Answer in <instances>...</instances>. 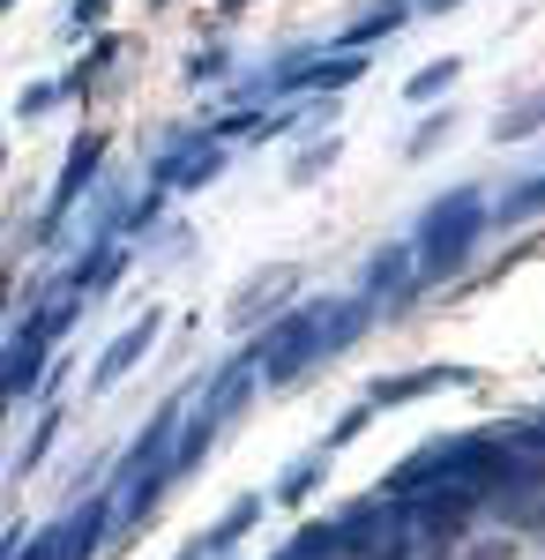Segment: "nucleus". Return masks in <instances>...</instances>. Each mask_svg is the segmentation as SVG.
Here are the masks:
<instances>
[{"label": "nucleus", "mask_w": 545, "mask_h": 560, "mask_svg": "<svg viewBox=\"0 0 545 560\" xmlns=\"http://www.w3.org/2000/svg\"><path fill=\"white\" fill-rule=\"evenodd\" d=\"M478 232H486V202H478V187H456V195H441V202L419 217V261L433 277H449V269H463V255L478 247Z\"/></svg>", "instance_id": "1"}, {"label": "nucleus", "mask_w": 545, "mask_h": 560, "mask_svg": "<svg viewBox=\"0 0 545 560\" xmlns=\"http://www.w3.org/2000/svg\"><path fill=\"white\" fill-rule=\"evenodd\" d=\"M322 314H329V306H292V314L262 337V351H254V359H262V382H299V374L322 359Z\"/></svg>", "instance_id": "2"}, {"label": "nucleus", "mask_w": 545, "mask_h": 560, "mask_svg": "<svg viewBox=\"0 0 545 560\" xmlns=\"http://www.w3.org/2000/svg\"><path fill=\"white\" fill-rule=\"evenodd\" d=\"M292 292H299V269H292V261H277L269 277H247V284H240V300H232V329H254L269 306L292 300Z\"/></svg>", "instance_id": "3"}, {"label": "nucleus", "mask_w": 545, "mask_h": 560, "mask_svg": "<svg viewBox=\"0 0 545 560\" xmlns=\"http://www.w3.org/2000/svg\"><path fill=\"white\" fill-rule=\"evenodd\" d=\"M158 329H165V322H158V314H142V322H135V329H120V337H113V345H105V359H97V374H90V388H113L127 374V366H135V359H142V351L158 345Z\"/></svg>", "instance_id": "4"}, {"label": "nucleus", "mask_w": 545, "mask_h": 560, "mask_svg": "<svg viewBox=\"0 0 545 560\" xmlns=\"http://www.w3.org/2000/svg\"><path fill=\"white\" fill-rule=\"evenodd\" d=\"M441 382H471L463 366H419V374H404V382H374V396L367 404H411V396H426V388H441Z\"/></svg>", "instance_id": "5"}, {"label": "nucleus", "mask_w": 545, "mask_h": 560, "mask_svg": "<svg viewBox=\"0 0 545 560\" xmlns=\"http://www.w3.org/2000/svg\"><path fill=\"white\" fill-rule=\"evenodd\" d=\"M404 277H411V247H381V255L367 261V300H396Z\"/></svg>", "instance_id": "6"}, {"label": "nucleus", "mask_w": 545, "mask_h": 560, "mask_svg": "<svg viewBox=\"0 0 545 560\" xmlns=\"http://www.w3.org/2000/svg\"><path fill=\"white\" fill-rule=\"evenodd\" d=\"M367 314H374V306H367V292H359V300H344V306H329V322H322V359L351 345V337L367 329Z\"/></svg>", "instance_id": "7"}, {"label": "nucleus", "mask_w": 545, "mask_h": 560, "mask_svg": "<svg viewBox=\"0 0 545 560\" xmlns=\"http://www.w3.org/2000/svg\"><path fill=\"white\" fill-rule=\"evenodd\" d=\"M97 530H105V501H90V509H76V516H68V530H60V546H68V560H90V546H97Z\"/></svg>", "instance_id": "8"}, {"label": "nucleus", "mask_w": 545, "mask_h": 560, "mask_svg": "<svg viewBox=\"0 0 545 560\" xmlns=\"http://www.w3.org/2000/svg\"><path fill=\"white\" fill-rule=\"evenodd\" d=\"M38 351H45V329L15 337V351H8V388H15V396H23V388H38Z\"/></svg>", "instance_id": "9"}, {"label": "nucleus", "mask_w": 545, "mask_h": 560, "mask_svg": "<svg viewBox=\"0 0 545 560\" xmlns=\"http://www.w3.org/2000/svg\"><path fill=\"white\" fill-rule=\"evenodd\" d=\"M456 75H463V60H426L419 75L404 83V97H411V105H426V97H441V90L456 83Z\"/></svg>", "instance_id": "10"}, {"label": "nucleus", "mask_w": 545, "mask_h": 560, "mask_svg": "<svg viewBox=\"0 0 545 560\" xmlns=\"http://www.w3.org/2000/svg\"><path fill=\"white\" fill-rule=\"evenodd\" d=\"M538 128H545V90L523 97L515 113H501V142H523V135H538Z\"/></svg>", "instance_id": "11"}, {"label": "nucleus", "mask_w": 545, "mask_h": 560, "mask_svg": "<svg viewBox=\"0 0 545 560\" xmlns=\"http://www.w3.org/2000/svg\"><path fill=\"white\" fill-rule=\"evenodd\" d=\"M90 165H97V142H83V150L68 158V173H60V195H53V217H60V210H68V202H76V187H83V179H90Z\"/></svg>", "instance_id": "12"}, {"label": "nucleus", "mask_w": 545, "mask_h": 560, "mask_svg": "<svg viewBox=\"0 0 545 560\" xmlns=\"http://www.w3.org/2000/svg\"><path fill=\"white\" fill-rule=\"evenodd\" d=\"M538 210H545V173H531V179H523V187L501 202V224H515V217H538Z\"/></svg>", "instance_id": "13"}, {"label": "nucleus", "mask_w": 545, "mask_h": 560, "mask_svg": "<svg viewBox=\"0 0 545 560\" xmlns=\"http://www.w3.org/2000/svg\"><path fill=\"white\" fill-rule=\"evenodd\" d=\"M396 23H404V0H381L374 15H367V23H359V31H351V45H367V38H389V31H396Z\"/></svg>", "instance_id": "14"}, {"label": "nucleus", "mask_w": 545, "mask_h": 560, "mask_svg": "<svg viewBox=\"0 0 545 560\" xmlns=\"http://www.w3.org/2000/svg\"><path fill=\"white\" fill-rule=\"evenodd\" d=\"M322 464H329V448H314V456H299V464H292V471H285V478H277V501H299V486H306V478H314V471H322Z\"/></svg>", "instance_id": "15"}, {"label": "nucleus", "mask_w": 545, "mask_h": 560, "mask_svg": "<svg viewBox=\"0 0 545 560\" xmlns=\"http://www.w3.org/2000/svg\"><path fill=\"white\" fill-rule=\"evenodd\" d=\"M254 516H262V493H247V501H240V509H232V516L217 523V530H210V546H232V538H240V530H247Z\"/></svg>", "instance_id": "16"}, {"label": "nucleus", "mask_w": 545, "mask_h": 560, "mask_svg": "<svg viewBox=\"0 0 545 560\" xmlns=\"http://www.w3.org/2000/svg\"><path fill=\"white\" fill-rule=\"evenodd\" d=\"M351 75H359V68H351V60H322V68H314V75H299V83H322V90H344V83H351Z\"/></svg>", "instance_id": "17"}, {"label": "nucleus", "mask_w": 545, "mask_h": 560, "mask_svg": "<svg viewBox=\"0 0 545 560\" xmlns=\"http://www.w3.org/2000/svg\"><path fill=\"white\" fill-rule=\"evenodd\" d=\"M449 128H456V120H449V113H441V120H426V128L411 135V158H426V150H433V142H449Z\"/></svg>", "instance_id": "18"}, {"label": "nucleus", "mask_w": 545, "mask_h": 560, "mask_svg": "<svg viewBox=\"0 0 545 560\" xmlns=\"http://www.w3.org/2000/svg\"><path fill=\"white\" fill-rule=\"evenodd\" d=\"M463 560H515L508 538H478V546H463Z\"/></svg>", "instance_id": "19"}, {"label": "nucleus", "mask_w": 545, "mask_h": 560, "mask_svg": "<svg viewBox=\"0 0 545 560\" xmlns=\"http://www.w3.org/2000/svg\"><path fill=\"white\" fill-rule=\"evenodd\" d=\"M329 158H336V142H322V150H306V158H299L292 173H299V179H314V173H322V165H329Z\"/></svg>", "instance_id": "20"}, {"label": "nucleus", "mask_w": 545, "mask_h": 560, "mask_svg": "<svg viewBox=\"0 0 545 560\" xmlns=\"http://www.w3.org/2000/svg\"><path fill=\"white\" fill-rule=\"evenodd\" d=\"M217 553H224V546H210V538H202V546H187L179 560H217Z\"/></svg>", "instance_id": "21"}, {"label": "nucleus", "mask_w": 545, "mask_h": 560, "mask_svg": "<svg viewBox=\"0 0 545 560\" xmlns=\"http://www.w3.org/2000/svg\"><path fill=\"white\" fill-rule=\"evenodd\" d=\"M523 448H531V456H545V427H531V433H523Z\"/></svg>", "instance_id": "22"}]
</instances>
